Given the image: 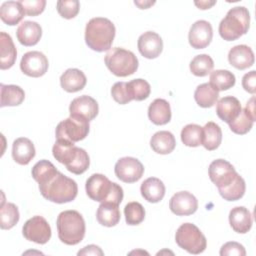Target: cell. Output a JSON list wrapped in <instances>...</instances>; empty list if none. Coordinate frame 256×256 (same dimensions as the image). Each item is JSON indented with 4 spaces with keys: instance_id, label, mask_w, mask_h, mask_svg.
<instances>
[{
    "instance_id": "1",
    "label": "cell",
    "mask_w": 256,
    "mask_h": 256,
    "mask_svg": "<svg viewBox=\"0 0 256 256\" xmlns=\"http://www.w3.org/2000/svg\"><path fill=\"white\" fill-rule=\"evenodd\" d=\"M115 32V26L109 19L95 17L86 24L85 42L92 50L104 52L111 49Z\"/></svg>"
},
{
    "instance_id": "2",
    "label": "cell",
    "mask_w": 256,
    "mask_h": 256,
    "mask_svg": "<svg viewBox=\"0 0 256 256\" xmlns=\"http://www.w3.org/2000/svg\"><path fill=\"white\" fill-rule=\"evenodd\" d=\"M39 190L45 199L57 204H63L76 198L78 186L73 179L58 171L49 180L39 184Z\"/></svg>"
},
{
    "instance_id": "3",
    "label": "cell",
    "mask_w": 256,
    "mask_h": 256,
    "mask_svg": "<svg viewBox=\"0 0 256 256\" xmlns=\"http://www.w3.org/2000/svg\"><path fill=\"white\" fill-rule=\"evenodd\" d=\"M88 197L101 203H112L118 205L123 200V189L117 183L111 182L105 175L95 173L86 181L85 185Z\"/></svg>"
},
{
    "instance_id": "4",
    "label": "cell",
    "mask_w": 256,
    "mask_h": 256,
    "mask_svg": "<svg viewBox=\"0 0 256 256\" xmlns=\"http://www.w3.org/2000/svg\"><path fill=\"white\" fill-rule=\"evenodd\" d=\"M58 237L66 245H76L85 236V221L76 210L61 212L56 221Z\"/></svg>"
},
{
    "instance_id": "5",
    "label": "cell",
    "mask_w": 256,
    "mask_h": 256,
    "mask_svg": "<svg viewBox=\"0 0 256 256\" xmlns=\"http://www.w3.org/2000/svg\"><path fill=\"white\" fill-rule=\"evenodd\" d=\"M250 14L244 6L231 8L219 24V34L226 41H234L248 32Z\"/></svg>"
},
{
    "instance_id": "6",
    "label": "cell",
    "mask_w": 256,
    "mask_h": 256,
    "mask_svg": "<svg viewBox=\"0 0 256 256\" xmlns=\"http://www.w3.org/2000/svg\"><path fill=\"white\" fill-rule=\"evenodd\" d=\"M107 68L118 77H127L138 69V59L135 54L124 48H111L105 55Z\"/></svg>"
},
{
    "instance_id": "7",
    "label": "cell",
    "mask_w": 256,
    "mask_h": 256,
    "mask_svg": "<svg viewBox=\"0 0 256 256\" xmlns=\"http://www.w3.org/2000/svg\"><path fill=\"white\" fill-rule=\"evenodd\" d=\"M177 245L190 254H200L207 246V241L200 229L192 223L182 224L176 231Z\"/></svg>"
},
{
    "instance_id": "8",
    "label": "cell",
    "mask_w": 256,
    "mask_h": 256,
    "mask_svg": "<svg viewBox=\"0 0 256 256\" xmlns=\"http://www.w3.org/2000/svg\"><path fill=\"white\" fill-rule=\"evenodd\" d=\"M89 121L78 116H70L58 123L56 139L68 143H75L86 138L89 133Z\"/></svg>"
},
{
    "instance_id": "9",
    "label": "cell",
    "mask_w": 256,
    "mask_h": 256,
    "mask_svg": "<svg viewBox=\"0 0 256 256\" xmlns=\"http://www.w3.org/2000/svg\"><path fill=\"white\" fill-rule=\"evenodd\" d=\"M23 236L37 244H45L51 238V227L42 216H34L28 219L22 228Z\"/></svg>"
},
{
    "instance_id": "10",
    "label": "cell",
    "mask_w": 256,
    "mask_h": 256,
    "mask_svg": "<svg viewBox=\"0 0 256 256\" xmlns=\"http://www.w3.org/2000/svg\"><path fill=\"white\" fill-rule=\"evenodd\" d=\"M115 175L119 180L125 183H134L141 179L144 173L143 164L136 158H120L114 167Z\"/></svg>"
},
{
    "instance_id": "11",
    "label": "cell",
    "mask_w": 256,
    "mask_h": 256,
    "mask_svg": "<svg viewBox=\"0 0 256 256\" xmlns=\"http://www.w3.org/2000/svg\"><path fill=\"white\" fill-rule=\"evenodd\" d=\"M208 173L210 180L218 189L228 186L238 174L233 165L224 159H217L211 162Z\"/></svg>"
},
{
    "instance_id": "12",
    "label": "cell",
    "mask_w": 256,
    "mask_h": 256,
    "mask_svg": "<svg viewBox=\"0 0 256 256\" xmlns=\"http://www.w3.org/2000/svg\"><path fill=\"white\" fill-rule=\"evenodd\" d=\"M48 59L40 51H29L22 56L20 62L21 71L30 77H41L48 70Z\"/></svg>"
},
{
    "instance_id": "13",
    "label": "cell",
    "mask_w": 256,
    "mask_h": 256,
    "mask_svg": "<svg viewBox=\"0 0 256 256\" xmlns=\"http://www.w3.org/2000/svg\"><path fill=\"white\" fill-rule=\"evenodd\" d=\"M169 208L177 216H188L197 211L198 201L192 193L180 191L171 197Z\"/></svg>"
},
{
    "instance_id": "14",
    "label": "cell",
    "mask_w": 256,
    "mask_h": 256,
    "mask_svg": "<svg viewBox=\"0 0 256 256\" xmlns=\"http://www.w3.org/2000/svg\"><path fill=\"white\" fill-rule=\"evenodd\" d=\"M212 37V26L208 21L205 20H198L192 24L188 34L189 44L195 49L206 48L211 43Z\"/></svg>"
},
{
    "instance_id": "15",
    "label": "cell",
    "mask_w": 256,
    "mask_h": 256,
    "mask_svg": "<svg viewBox=\"0 0 256 256\" xmlns=\"http://www.w3.org/2000/svg\"><path fill=\"white\" fill-rule=\"evenodd\" d=\"M98 111L97 101L88 95H82L73 99L69 106L70 116L82 117L88 121L93 120L98 115Z\"/></svg>"
},
{
    "instance_id": "16",
    "label": "cell",
    "mask_w": 256,
    "mask_h": 256,
    "mask_svg": "<svg viewBox=\"0 0 256 256\" xmlns=\"http://www.w3.org/2000/svg\"><path fill=\"white\" fill-rule=\"evenodd\" d=\"M140 54L147 59L157 58L163 50V41L159 34L153 31H147L141 34L137 42Z\"/></svg>"
},
{
    "instance_id": "17",
    "label": "cell",
    "mask_w": 256,
    "mask_h": 256,
    "mask_svg": "<svg viewBox=\"0 0 256 256\" xmlns=\"http://www.w3.org/2000/svg\"><path fill=\"white\" fill-rule=\"evenodd\" d=\"M242 110L240 101L233 96H226L221 98L217 102L216 114L217 116L226 123H231L240 114Z\"/></svg>"
},
{
    "instance_id": "18",
    "label": "cell",
    "mask_w": 256,
    "mask_h": 256,
    "mask_svg": "<svg viewBox=\"0 0 256 256\" xmlns=\"http://www.w3.org/2000/svg\"><path fill=\"white\" fill-rule=\"evenodd\" d=\"M229 63L239 70H245L254 64V53L247 45H236L228 53Z\"/></svg>"
},
{
    "instance_id": "19",
    "label": "cell",
    "mask_w": 256,
    "mask_h": 256,
    "mask_svg": "<svg viewBox=\"0 0 256 256\" xmlns=\"http://www.w3.org/2000/svg\"><path fill=\"white\" fill-rule=\"evenodd\" d=\"M16 36L22 45L34 46L42 36V28L37 22L24 21L18 26Z\"/></svg>"
},
{
    "instance_id": "20",
    "label": "cell",
    "mask_w": 256,
    "mask_h": 256,
    "mask_svg": "<svg viewBox=\"0 0 256 256\" xmlns=\"http://www.w3.org/2000/svg\"><path fill=\"white\" fill-rule=\"evenodd\" d=\"M229 223L235 232L245 234L251 229L253 218L247 208L238 206L231 209L229 213Z\"/></svg>"
},
{
    "instance_id": "21",
    "label": "cell",
    "mask_w": 256,
    "mask_h": 256,
    "mask_svg": "<svg viewBox=\"0 0 256 256\" xmlns=\"http://www.w3.org/2000/svg\"><path fill=\"white\" fill-rule=\"evenodd\" d=\"M13 160L20 165H27L35 157V147L31 140L20 137L14 140L12 145Z\"/></svg>"
},
{
    "instance_id": "22",
    "label": "cell",
    "mask_w": 256,
    "mask_h": 256,
    "mask_svg": "<svg viewBox=\"0 0 256 256\" xmlns=\"http://www.w3.org/2000/svg\"><path fill=\"white\" fill-rule=\"evenodd\" d=\"M87 79L85 74L76 68L67 69L60 77L61 87L69 93H74L82 90L86 85Z\"/></svg>"
},
{
    "instance_id": "23",
    "label": "cell",
    "mask_w": 256,
    "mask_h": 256,
    "mask_svg": "<svg viewBox=\"0 0 256 256\" xmlns=\"http://www.w3.org/2000/svg\"><path fill=\"white\" fill-rule=\"evenodd\" d=\"M17 58V50L13 40L6 32H0V68H11Z\"/></svg>"
},
{
    "instance_id": "24",
    "label": "cell",
    "mask_w": 256,
    "mask_h": 256,
    "mask_svg": "<svg viewBox=\"0 0 256 256\" xmlns=\"http://www.w3.org/2000/svg\"><path fill=\"white\" fill-rule=\"evenodd\" d=\"M140 192L146 201L150 203H158L165 195V185L160 179L150 177L144 180L141 184Z\"/></svg>"
},
{
    "instance_id": "25",
    "label": "cell",
    "mask_w": 256,
    "mask_h": 256,
    "mask_svg": "<svg viewBox=\"0 0 256 256\" xmlns=\"http://www.w3.org/2000/svg\"><path fill=\"white\" fill-rule=\"evenodd\" d=\"M148 117L155 125L167 124L171 120L170 104L165 99H155L148 107Z\"/></svg>"
},
{
    "instance_id": "26",
    "label": "cell",
    "mask_w": 256,
    "mask_h": 256,
    "mask_svg": "<svg viewBox=\"0 0 256 256\" xmlns=\"http://www.w3.org/2000/svg\"><path fill=\"white\" fill-rule=\"evenodd\" d=\"M150 146L154 152L166 155L174 150L176 146V140L171 132L165 130L158 131L151 137Z\"/></svg>"
},
{
    "instance_id": "27",
    "label": "cell",
    "mask_w": 256,
    "mask_h": 256,
    "mask_svg": "<svg viewBox=\"0 0 256 256\" xmlns=\"http://www.w3.org/2000/svg\"><path fill=\"white\" fill-rule=\"evenodd\" d=\"M24 15L25 12L20 1H6L0 7V18L7 25L18 24Z\"/></svg>"
},
{
    "instance_id": "28",
    "label": "cell",
    "mask_w": 256,
    "mask_h": 256,
    "mask_svg": "<svg viewBox=\"0 0 256 256\" xmlns=\"http://www.w3.org/2000/svg\"><path fill=\"white\" fill-rule=\"evenodd\" d=\"M25 99L24 90L17 85H0V106H18Z\"/></svg>"
},
{
    "instance_id": "29",
    "label": "cell",
    "mask_w": 256,
    "mask_h": 256,
    "mask_svg": "<svg viewBox=\"0 0 256 256\" xmlns=\"http://www.w3.org/2000/svg\"><path fill=\"white\" fill-rule=\"evenodd\" d=\"M118 205L112 203H101L96 212V219L102 226L113 227L120 221Z\"/></svg>"
},
{
    "instance_id": "30",
    "label": "cell",
    "mask_w": 256,
    "mask_h": 256,
    "mask_svg": "<svg viewBox=\"0 0 256 256\" xmlns=\"http://www.w3.org/2000/svg\"><path fill=\"white\" fill-rule=\"evenodd\" d=\"M222 141V130L215 122H208L202 127V145L208 151L219 147Z\"/></svg>"
},
{
    "instance_id": "31",
    "label": "cell",
    "mask_w": 256,
    "mask_h": 256,
    "mask_svg": "<svg viewBox=\"0 0 256 256\" xmlns=\"http://www.w3.org/2000/svg\"><path fill=\"white\" fill-rule=\"evenodd\" d=\"M78 147L73 143H68L64 141L57 140L52 148V153L54 158L61 164L68 166L73 162L77 155Z\"/></svg>"
},
{
    "instance_id": "32",
    "label": "cell",
    "mask_w": 256,
    "mask_h": 256,
    "mask_svg": "<svg viewBox=\"0 0 256 256\" xmlns=\"http://www.w3.org/2000/svg\"><path fill=\"white\" fill-rule=\"evenodd\" d=\"M194 98L200 107L210 108L218 101L219 92L215 90L210 83H203L197 86L194 92Z\"/></svg>"
},
{
    "instance_id": "33",
    "label": "cell",
    "mask_w": 256,
    "mask_h": 256,
    "mask_svg": "<svg viewBox=\"0 0 256 256\" xmlns=\"http://www.w3.org/2000/svg\"><path fill=\"white\" fill-rule=\"evenodd\" d=\"M235 75L228 70H215L210 73V85L219 91H224L232 88L235 85Z\"/></svg>"
},
{
    "instance_id": "34",
    "label": "cell",
    "mask_w": 256,
    "mask_h": 256,
    "mask_svg": "<svg viewBox=\"0 0 256 256\" xmlns=\"http://www.w3.org/2000/svg\"><path fill=\"white\" fill-rule=\"evenodd\" d=\"M245 181L239 174L236 175L235 179L228 186L218 189L221 197L227 201H237L241 199L245 194Z\"/></svg>"
},
{
    "instance_id": "35",
    "label": "cell",
    "mask_w": 256,
    "mask_h": 256,
    "mask_svg": "<svg viewBox=\"0 0 256 256\" xmlns=\"http://www.w3.org/2000/svg\"><path fill=\"white\" fill-rule=\"evenodd\" d=\"M19 221V210L18 207L9 202L2 201L0 208V227L1 229L7 230L14 227Z\"/></svg>"
},
{
    "instance_id": "36",
    "label": "cell",
    "mask_w": 256,
    "mask_h": 256,
    "mask_svg": "<svg viewBox=\"0 0 256 256\" xmlns=\"http://www.w3.org/2000/svg\"><path fill=\"white\" fill-rule=\"evenodd\" d=\"M189 67L193 75L198 77H204L212 72V69L214 67V62L209 55L200 54L195 56L191 60Z\"/></svg>"
},
{
    "instance_id": "37",
    "label": "cell",
    "mask_w": 256,
    "mask_h": 256,
    "mask_svg": "<svg viewBox=\"0 0 256 256\" xmlns=\"http://www.w3.org/2000/svg\"><path fill=\"white\" fill-rule=\"evenodd\" d=\"M58 170L56 167L48 160L38 161L32 168V176L36 182L42 184L54 176Z\"/></svg>"
},
{
    "instance_id": "38",
    "label": "cell",
    "mask_w": 256,
    "mask_h": 256,
    "mask_svg": "<svg viewBox=\"0 0 256 256\" xmlns=\"http://www.w3.org/2000/svg\"><path fill=\"white\" fill-rule=\"evenodd\" d=\"M181 140L188 147L202 145V127L197 124H188L181 131Z\"/></svg>"
},
{
    "instance_id": "39",
    "label": "cell",
    "mask_w": 256,
    "mask_h": 256,
    "mask_svg": "<svg viewBox=\"0 0 256 256\" xmlns=\"http://www.w3.org/2000/svg\"><path fill=\"white\" fill-rule=\"evenodd\" d=\"M255 119L256 118L252 117L245 109H242L239 116L234 121L229 123V127L235 134L244 135L251 130Z\"/></svg>"
},
{
    "instance_id": "40",
    "label": "cell",
    "mask_w": 256,
    "mask_h": 256,
    "mask_svg": "<svg viewBox=\"0 0 256 256\" xmlns=\"http://www.w3.org/2000/svg\"><path fill=\"white\" fill-rule=\"evenodd\" d=\"M124 215L128 225H138L145 218V209L139 202H129L124 208Z\"/></svg>"
},
{
    "instance_id": "41",
    "label": "cell",
    "mask_w": 256,
    "mask_h": 256,
    "mask_svg": "<svg viewBox=\"0 0 256 256\" xmlns=\"http://www.w3.org/2000/svg\"><path fill=\"white\" fill-rule=\"evenodd\" d=\"M128 86L130 89V93L133 100L136 101H142L149 97L151 92L150 84L141 78L134 79L130 82H128Z\"/></svg>"
},
{
    "instance_id": "42",
    "label": "cell",
    "mask_w": 256,
    "mask_h": 256,
    "mask_svg": "<svg viewBox=\"0 0 256 256\" xmlns=\"http://www.w3.org/2000/svg\"><path fill=\"white\" fill-rule=\"evenodd\" d=\"M89 165H90V159H89L88 153L84 149L78 147V151L75 159L71 164L66 166V168L69 172L74 173L76 175H80L88 169Z\"/></svg>"
},
{
    "instance_id": "43",
    "label": "cell",
    "mask_w": 256,
    "mask_h": 256,
    "mask_svg": "<svg viewBox=\"0 0 256 256\" xmlns=\"http://www.w3.org/2000/svg\"><path fill=\"white\" fill-rule=\"evenodd\" d=\"M111 95L113 99L121 105L127 104L133 100L127 82H116L111 88Z\"/></svg>"
},
{
    "instance_id": "44",
    "label": "cell",
    "mask_w": 256,
    "mask_h": 256,
    "mask_svg": "<svg viewBox=\"0 0 256 256\" xmlns=\"http://www.w3.org/2000/svg\"><path fill=\"white\" fill-rule=\"evenodd\" d=\"M56 5L59 15L65 19L74 18L77 16L80 9V3L78 0H60Z\"/></svg>"
},
{
    "instance_id": "45",
    "label": "cell",
    "mask_w": 256,
    "mask_h": 256,
    "mask_svg": "<svg viewBox=\"0 0 256 256\" xmlns=\"http://www.w3.org/2000/svg\"><path fill=\"white\" fill-rule=\"evenodd\" d=\"M25 15L37 16L41 14L46 6L45 0H21L20 1Z\"/></svg>"
},
{
    "instance_id": "46",
    "label": "cell",
    "mask_w": 256,
    "mask_h": 256,
    "mask_svg": "<svg viewBox=\"0 0 256 256\" xmlns=\"http://www.w3.org/2000/svg\"><path fill=\"white\" fill-rule=\"evenodd\" d=\"M221 256H228V255H237V256H245L246 251L243 245L238 242L231 241L225 243L220 249Z\"/></svg>"
},
{
    "instance_id": "47",
    "label": "cell",
    "mask_w": 256,
    "mask_h": 256,
    "mask_svg": "<svg viewBox=\"0 0 256 256\" xmlns=\"http://www.w3.org/2000/svg\"><path fill=\"white\" fill-rule=\"evenodd\" d=\"M242 86L245 91L251 94L256 92V72L254 70L246 73L242 78Z\"/></svg>"
},
{
    "instance_id": "48",
    "label": "cell",
    "mask_w": 256,
    "mask_h": 256,
    "mask_svg": "<svg viewBox=\"0 0 256 256\" xmlns=\"http://www.w3.org/2000/svg\"><path fill=\"white\" fill-rule=\"evenodd\" d=\"M103 254L104 253L101 250V248L96 245H93V244L85 246L82 250L78 251V253H77V255H79V256L80 255H96V256L100 255V256H102Z\"/></svg>"
},
{
    "instance_id": "49",
    "label": "cell",
    "mask_w": 256,
    "mask_h": 256,
    "mask_svg": "<svg viewBox=\"0 0 256 256\" xmlns=\"http://www.w3.org/2000/svg\"><path fill=\"white\" fill-rule=\"evenodd\" d=\"M255 97L253 96L248 102H247V104H246V106H245V110L252 116V117H254V118H256L255 117Z\"/></svg>"
},
{
    "instance_id": "50",
    "label": "cell",
    "mask_w": 256,
    "mask_h": 256,
    "mask_svg": "<svg viewBox=\"0 0 256 256\" xmlns=\"http://www.w3.org/2000/svg\"><path fill=\"white\" fill-rule=\"evenodd\" d=\"M214 4H216V1H200V2L195 1V5H196L199 9H202V10L209 9V8L212 7Z\"/></svg>"
},
{
    "instance_id": "51",
    "label": "cell",
    "mask_w": 256,
    "mask_h": 256,
    "mask_svg": "<svg viewBox=\"0 0 256 256\" xmlns=\"http://www.w3.org/2000/svg\"><path fill=\"white\" fill-rule=\"evenodd\" d=\"M140 9H147L149 6H151V5H153V4H155V2L154 1H148V2H141V1H135L134 2Z\"/></svg>"
}]
</instances>
